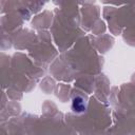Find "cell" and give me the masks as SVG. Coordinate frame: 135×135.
I'll return each instance as SVG.
<instances>
[{"mask_svg":"<svg viewBox=\"0 0 135 135\" xmlns=\"http://www.w3.org/2000/svg\"><path fill=\"white\" fill-rule=\"evenodd\" d=\"M72 110H73V112H75L77 114L84 113L85 110H86V101H85V99L80 95L75 96L73 98V100H72Z\"/></svg>","mask_w":135,"mask_h":135,"instance_id":"6da1fadb","label":"cell"}]
</instances>
